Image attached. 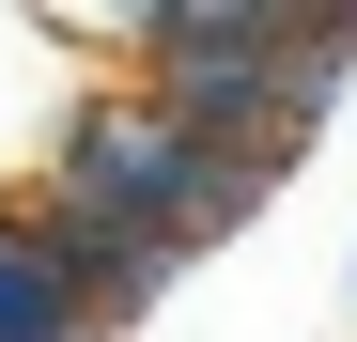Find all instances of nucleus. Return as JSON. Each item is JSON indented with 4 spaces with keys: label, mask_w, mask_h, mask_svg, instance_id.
<instances>
[{
    "label": "nucleus",
    "mask_w": 357,
    "mask_h": 342,
    "mask_svg": "<svg viewBox=\"0 0 357 342\" xmlns=\"http://www.w3.org/2000/svg\"><path fill=\"white\" fill-rule=\"evenodd\" d=\"M264 202H280V171L187 140L140 78H93V94H78V125L47 140V171L16 187V218L78 265V296H93L109 327H140L171 280H187L218 234H249Z\"/></svg>",
    "instance_id": "1"
},
{
    "label": "nucleus",
    "mask_w": 357,
    "mask_h": 342,
    "mask_svg": "<svg viewBox=\"0 0 357 342\" xmlns=\"http://www.w3.org/2000/svg\"><path fill=\"white\" fill-rule=\"evenodd\" d=\"M78 94H93V78H78L63 16H16V0H0V202L47 171V140L78 125Z\"/></svg>",
    "instance_id": "3"
},
{
    "label": "nucleus",
    "mask_w": 357,
    "mask_h": 342,
    "mask_svg": "<svg viewBox=\"0 0 357 342\" xmlns=\"http://www.w3.org/2000/svg\"><path fill=\"white\" fill-rule=\"evenodd\" d=\"M63 47L125 63L187 140L249 156V171H295L326 140V109L357 78V16H280V0H155V16H63Z\"/></svg>",
    "instance_id": "2"
},
{
    "label": "nucleus",
    "mask_w": 357,
    "mask_h": 342,
    "mask_svg": "<svg viewBox=\"0 0 357 342\" xmlns=\"http://www.w3.org/2000/svg\"><path fill=\"white\" fill-rule=\"evenodd\" d=\"M0 342H109V311L78 296V265L0 202Z\"/></svg>",
    "instance_id": "4"
}]
</instances>
